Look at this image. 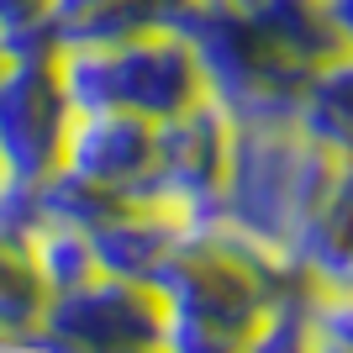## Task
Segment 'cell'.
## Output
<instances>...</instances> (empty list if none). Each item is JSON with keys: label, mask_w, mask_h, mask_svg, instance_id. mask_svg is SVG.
Wrapping results in <instances>:
<instances>
[{"label": "cell", "mask_w": 353, "mask_h": 353, "mask_svg": "<svg viewBox=\"0 0 353 353\" xmlns=\"http://www.w3.org/2000/svg\"><path fill=\"white\" fill-rule=\"evenodd\" d=\"M316 353H353L348 343H338V338H322V332H316Z\"/></svg>", "instance_id": "cell-20"}, {"label": "cell", "mask_w": 353, "mask_h": 353, "mask_svg": "<svg viewBox=\"0 0 353 353\" xmlns=\"http://www.w3.org/2000/svg\"><path fill=\"white\" fill-rule=\"evenodd\" d=\"M53 301L32 243L0 237V343H21L27 332L43 327V311Z\"/></svg>", "instance_id": "cell-12"}, {"label": "cell", "mask_w": 353, "mask_h": 353, "mask_svg": "<svg viewBox=\"0 0 353 353\" xmlns=\"http://www.w3.org/2000/svg\"><path fill=\"white\" fill-rule=\"evenodd\" d=\"M43 227H48V216H43L37 185L6 174L0 179V237H11V243H37Z\"/></svg>", "instance_id": "cell-16"}, {"label": "cell", "mask_w": 353, "mask_h": 353, "mask_svg": "<svg viewBox=\"0 0 353 353\" xmlns=\"http://www.w3.org/2000/svg\"><path fill=\"white\" fill-rule=\"evenodd\" d=\"M327 11H332V21H338V32H343V43H348V53H353V0H327Z\"/></svg>", "instance_id": "cell-19"}, {"label": "cell", "mask_w": 353, "mask_h": 353, "mask_svg": "<svg viewBox=\"0 0 353 353\" xmlns=\"http://www.w3.org/2000/svg\"><path fill=\"white\" fill-rule=\"evenodd\" d=\"M0 69H6V48H0Z\"/></svg>", "instance_id": "cell-22"}, {"label": "cell", "mask_w": 353, "mask_h": 353, "mask_svg": "<svg viewBox=\"0 0 353 353\" xmlns=\"http://www.w3.org/2000/svg\"><path fill=\"white\" fill-rule=\"evenodd\" d=\"M169 306L148 280L95 274L79 290H63L48 301L43 327L21 338L32 353H137L163 348Z\"/></svg>", "instance_id": "cell-4"}, {"label": "cell", "mask_w": 353, "mask_h": 353, "mask_svg": "<svg viewBox=\"0 0 353 353\" xmlns=\"http://www.w3.org/2000/svg\"><path fill=\"white\" fill-rule=\"evenodd\" d=\"M179 11L185 0H53L48 21L63 48H105L148 32H174Z\"/></svg>", "instance_id": "cell-10"}, {"label": "cell", "mask_w": 353, "mask_h": 353, "mask_svg": "<svg viewBox=\"0 0 353 353\" xmlns=\"http://www.w3.org/2000/svg\"><path fill=\"white\" fill-rule=\"evenodd\" d=\"M311 327L322 338H338V343L353 348V295H322V301H311Z\"/></svg>", "instance_id": "cell-17"}, {"label": "cell", "mask_w": 353, "mask_h": 353, "mask_svg": "<svg viewBox=\"0 0 353 353\" xmlns=\"http://www.w3.org/2000/svg\"><path fill=\"white\" fill-rule=\"evenodd\" d=\"M253 11V21L274 37L285 59H295L301 69H327V63L348 59V43H343L338 21L327 11V0H243Z\"/></svg>", "instance_id": "cell-11"}, {"label": "cell", "mask_w": 353, "mask_h": 353, "mask_svg": "<svg viewBox=\"0 0 353 353\" xmlns=\"http://www.w3.org/2000/svg\"><path fill=\"white\" fill-rule=\"evenodd\" d=\"M190 232V216L179 201H127L111 221H101L90 237V253H95V264L101 274H121V280H148L159 259L174 248L179 237Z\"/></svg>", "instance_id": "cell-8"}, {"label": "cell", "mask_w": 353, "mask_h": 353, "mask_svg": "<svg viewBox=\"0 0 353 353\" xmlns=\"http://www.w3.org/2000/svg\"><path fill=\"white\" fill-rule=\"evenodd\" d=\"M153 159H159V121L132 117V111H85L69 132L63 169L101 179L132 201H153L159 195L153 190Z\"/></svg>", "instance_id": "cell-7"}, {"label": "cell", "mask_w": 353, "mask_h": 353, "mask_svg": "<svg viewBox=\"0 0 353 353\" xmlns=\"http://www.w3.org/2000/svg\"><path fill=\"white\" fill-rule=\"evenodd\" d=\"M0 179H6V163H0Z\"/></svg>", "instance_id": "cell-23"}, {"label": "cell", "mask_w": 353, "mask_h": 353, "mask_svg": "<svg viewBox=\"0 0 353 353\" xmlns=\"http://www.w3.org/2000/svg\"><path fill=\"white\" fill-rule=\"evenodd\" d=\"M59 74L74 111H132L148 121H174L206 101V74L179 32H148L105 48H63Z\"/></svg>", "instance_id": "cell-3"}, {"label": "cell", "mask_w": 353, "mask_h": 353, "mask_svg": "<svg viewBox=\"0 0 353 353\" xmlns=\"http://www.w3.org/2000/svg\"><path fill=\"white\" fill-rule=\"evenodd\" d=\"M74 111L59 59H6L0 69V163L11 179L43 185L63 169Z\"/></svg>", "instance_id": "cell-5"}, {"label": "cell", "mask_w": 353, "mask_h": 353, "mask_svg": "<svg viewBox=\"0 0 353 353\" xmlns=\"http://www.w3.org/2000/svg\"><path fill=\"white\" fill-rule=\"evenodd\" d=\"M174 32L195 48L206 95L237 127L301 121L311 69L285 59L243 0H185V11L174 16Z\"/></svg>", "instance_id": "cell-1"}, {"label": "cell", "mask_w": 353, "mask_h": 353, "mask_svg": "<svg viewBox=\"0 0 353 353\" xmlns=\"http://www.w3.org/2000/svg\"><path fill=\"white\" fill-rule=\"evenodd\" d=\"M343 169V153L311 137L301 121H259L237 127L232 174L221 195V221L259 237L269 248H290L301 221L322 206L332 174Z\"/></svg>", "instance_id": "cell-2"}, {"label": "cell", "mask_w": 353, "mask_h": 353, "mask_svg": "<svg viewBox=\"0 0 353 353\" xmlns=\"http://www.w3.org/2000/svg\"><path fill=\"white\" fill-rule=\"evenodd\" d=\"M53 0H0V32H16V27H32L43 21Z\"/></svg>", "instance_id": "cell-18"}, {"label": "cell", "mask_w": 353, "mask_h": 353, "mask_svg": "<svg viewBox=\"0 0 353 353\" xmlns=\"http://www.w3.org/2000/svg\"><path fill=\"white\" fill-rule=\"evenodd\" d=\"M237 121L216 101H195L185 117L159 121V159H153V190L185 206L190 227L221 221V195L232 174Z\"/></svg>", "instance_id": "cell-6"}, {"label": "cell", "mask_w": 353, "mask_h": 353, "mask_svg": "<svg viewBox=\"0 0 353 353\" xmlns=\"http://www.w3.org/2000/svg\"><path fill=\"white\" fill-rule=\"evenodd\" d=\"M295 264L327 295H353V159H343V169L332 174L322 206L301 221V232L285 248Z\"/></svg>", "instance_id": "cell-9"}, {"label": "cell", "mask_w": 353, "mask_h": 353, "mask_svg": "<svg viewBox=\"0 0 353 353\" xmlns=\"http://www.w3.org/2000/svg\"><path fill=\"white\" fill-rule=\"evenodd\" d=\"M248 353H316V327H311L306 301H280L253 332Z\"/></svg>", "instance_id": "cell-15"}, {"label": "cell", "mask_w": 353, "mask_h": 353, "mask_svg": "<svg viewBox=\"0 0 353 353\" xmlns=\"http://www.w3.org/2000/svg\"><path fill=\"white\" fill-rule=\"evenodd\" d=\"M137 353H163V348H137Z\"/></svg>", "instance_id": "cell-21"}, {"label": "cell", "mask_w": 353, "mask_h": 353, "mask_svg": "<svg viewBox=\"0 0 353 353\" xmlns=\"http://www.w3.org/2000/svg\"><path fill=\"white\" fill-rule=\"evenodd\" d=\"M32 253H37V269H43V280H48L53 295L79 290L85 280L101 274L95 253H90V237L79 232V227H43L37 243H32Z\"/></svg>", "instance_id": "cell-14"}, {"label": "cell", "mask_w": 353, "mask_h": 353, "mask_svg": "<svg viewBox=\"0 0 353 353\" xmlns=\"http://www.w3.org/2000/svg\"><path fill=\"white\" fill-rule=\"evenodd\" d=\"M37 195H43V216L48 227H79V232H95L101 221H111L132 195L111 190V185H101V179H85L74 174V169H59V174H48L43 185H37Z\"/></svg>", "instance_id": "cell-13"}]
</instances>
